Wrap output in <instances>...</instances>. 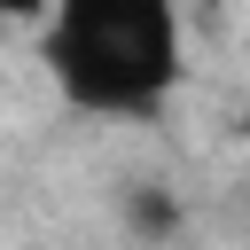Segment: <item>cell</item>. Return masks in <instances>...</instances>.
Segmentation results:
<instances>
[{
    "mask_svg": "<svg viewBox=\"0 0 250 250\" xmlns=\"http://www.w3.org/2000/svg\"><path fill=\"white\" fill-rule=\"evenodd\" d=\"M125 234L172 242V234H180V203H172L164 188H125Z\"/></svg>",
    "mask_w": 250,
    "mask_h": 250,
    "instance_id": "2",
    "label": "cell"
},
{
    "mask_svg": "<svg viewBox=\"0 0 250 250\" xmlns=\"http://www.w3.org/2000/svg\"><path fill=\"white\" fill-rule=\"evenodd\" d=\"M39 70L78 117L148 125L180 94L188 31L180 0H47L39 16Z\"/></svg>",
    "mask_w": 250,
    "mask_h": 250,
    "instance_id": "1",
    "label": "cell"
}]
</instances>
